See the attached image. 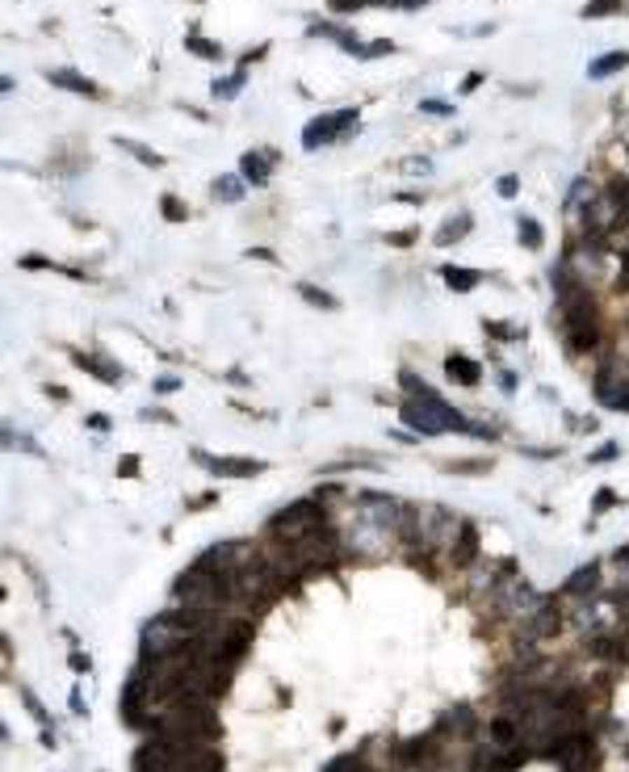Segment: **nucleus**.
I'll list each match as a JSON object with an SVG mask.
<instances>
[{
    "instance_id": "1",
    "label": "nucleus",
    "mask_w": 629,
    "mask_h": 772,
    "mask_svg": "<svg viewBox=\"0 0 629 772\" xmlns=\"http://www.w3.org/2000/svg\"><path fill=\"white\" fill-rule=\"evenodd\" d=\"M323 525H332L323 500H294L290 508H281V512L269 521V533H273L277 542H302V538H311V533L323 529Z\"/></svg>"
},
{
    "instance_id": "2",
    "label": "nucleus",
    "mask_w": 629,
    "mask_h": 772,
    "mask_svg": "<svg viewBox=\"0 0 629 772\" xmlns=\"http://www.w3.org/2000/svg\"><path fill=\"white\" fill-rule=\"evenodd\" d=\"M348 130H357V109H336V113H323V118L306 122V130H302V147H306V151H319V147H327V143L344 139Z\"/></svg>"
},
{
    "instance_id": "3",
    "label": "nucleus",
    "mask_w": 629,
    "mask_h": 772,
    "mask_svg": "<svg viewBox=\"0 0 629 772\" xmlns=\"http://www.w3.org/2000/svg\"><path fill=\"white\" fill-rule=\"evenodd\" d=\"M193 462L206 466L210 475H227V479H252V475L264 470V466L252 462V458H210V454H202V449H193Z\"/></svg>"
},
{
    "instance_id": "4",
    "label": "nucleus",
    "mask_w": 629,
    "mask_h": 772,
    "mask_svg": "<svg viewBox=\"0 0 629 772\" xmlns=\"http://www.w3.org/2000/svg\"><path fill=\"white\" fill-rule=\"evenodd\" d=\"M273 164H277V151H273V147H260V151H243V160H239V172H243L252 185H269V176H273Z\"/></svg>"
},
{
    "instance_id": "5",
    "label": "nucleus",
    "mask_w": 629,
    "mask_h": 772,
    "mask_svg": "<svg viewBox=\"0 0 629 772\" xmlns=\"http://www.w3.org/2000/svg\"><path fill=\"white\" fill-rule=\"evenodd\" d=\"M437 731H445V735H453V739H470L474 731H479V722H474V710L470 706H453L445 718H441V727Z\"/></svg>"
},
{
    "instance_id": "6",
    "label": "nucleus",
    "mask_w": 629,
    "mask_h": 772,
    "mask_svg": "<svg viewBox=\"0 0 629 772\" xmlns=\"http://www.w3.org/2000/svg\"><path fill=\"white\" fill-rule=\"evenodd\" d=\"M449 559H453V567H474V559H479V533H474V525H466V521H462V529H458V542H453Z\"/></svg>"
},
{
    "instance_id": "7",
    "label": "nucleus",
    "mask_w": 629,
    "mask_h": 772,
    "mask_svg": "<svg viewBox=\"0 0 629 772\" xmlns=\"http://www.w3.org/2000/svg\"><path fill=\"white\" fill-rule=\"evenodd\" d=\"M445 374H449L453 382H462V386H479V382H483V365L470 361V357H462V353H453V357L445 361Z\"/></svg>"
},
{
    "instance_id": "8",
    "label": "nucleus",
    "mask_w": 629,
    "mask_h": 772,
    "mask_svg": "<svg viewBox=\"0 0 629 772\" xmlns=\"http://www.w3.org/2000/svg\"><path fill=\"white\" fill-rule=\"evenodd\" d=\"M46 80H50V84H59V88H67V92H84V97H97V84H92L88 76L71 71V67H55V71H46Z\"/></svg>"
},
{
    "instance_id": "9",
    "label": "nucleus",
    "mask_w": 629,
    "mask_h": 772,
    "mask_svg": "<svg viewBox=\"0 0 629 772\" xmlns=\"http://www.w3.org/2000/svg\"><path fill=\"white\" fill-rule=\"evenodd\" d=\"M567 344H571V353H592V349H600V323L567 328Z\"/></svg>"
},
{
    "instance_id": "10",
    "label": "nucleus",
    "mask_w": 629,
    "mask_h": 772,
    "mask_svg": "<svg viewBox=\"0 0 629 772\" xmlns=\"http://www.w3.org/2000/svg\"><path fill=\"white\" fill-rule=\"evenodd\" d=\"M621 67H629V50H609V55H600V59L588 63V76L592 80H605V76H613Z\"/></svg>"
},
{
    "instance_id": "11",
    "label": "nucleus",
    "mask_w": 629,
    "mask_h": 772,
    "mask_svg": "<svg viewBox=\"0 0 629 772\" xmlns=\"http://www.w3.org/2000/svg\"><path fill=\"white\" fill-rule=\"evenodd\" d=\"M80 370H88V374H97L101 382H118L122 378V365H109V361H101V357H92V353H76L71 357Z\"/></svg>"
},
{
    "instance_id": "12",
    "label": "nucleus",
    "mask_w": 629,
    "mask_h": 772,
    "mask_svg": "<svg viewBox=\"0 0 629 772\" xmlns=\"http://www.w3.org/2000/svg\"><path fill=\"white\" fill-rule=\"evenodd\" d=\"M441 277L449 281V290H458V294H466V290H474L479 281H483V273L479 269H458V265H445L441 269Z\"/></svg>"
},
{
    "instance_id": "13",
    "label": "nucleus",
    "mask_w": 629,
    "mask_h": 772,
    "mask_svg": "<svg viewBox=\"0 0 629 772\" xmlns=\"http://www.w3.org/2000/svg\"><path fill=\"white\" fill-rule=\"evenodd\" d=\"M596 580H600V563H588V567H579L563 588H567V596H584V592H592Z\"/></svg>"
},
{
    "instance_id": "14",
    "label": "nucleus",
    "mask_w": 629,
    "mask_h": 772,
    "mask_svg": "<svg viewBox=\"0 0 629 772\" xmlns=\"http://www.w3.org/2000/svg\"><path fill=\"white\" fill-rule=\"evenodd\" d=\"M516 231H521V244L529 248V252H537L542 248V227H537V218H529V214H521V223H516Z\"/></svg>"
},
{
    "instance_id": "15",
    "label": "nucleus",
    "mask_w": 629,
    "mask_h": 772,
    "mask_svg": "<svg viewBox=\"0 0 629 772\" xmlns=\"http://www.w3.org/2000/svg\"><path fill=\"white\" fill-rule=\"evenodd\" d=\"M113 143H118V147H126V151H130L134 160H143V164H151V168H160V164H164V160H160V155H155V151H151L147 143H134V139H122V134H118Z\"/></svg>"
},
{
    "instance_id": "16",
    "label": "nucleus",
    "mask_w": 629,
    "mask_h": 772,
    "mask_svg": "<svg viewBox=\"0 0 629 772\" xmlns=\"http://www.w3.org/2000/svg\"><path fill=\"white\" fill-rule=\"evenodd\" d=\"M214 197L218 202H239L243 197V181L239 176H218L214 181Z\"/></svg>"
},
{
    "instance_id": "17",
    "label": "nucleus",
    "mask_w": 629,
    "mask_h": 772,
    "mask_svg": "<svg viewBox=\"0 0 629 772\" xmlns=\"http://www.w3.org/2000/svg\"><path fill=\"white\" fill-rule=\"evenodd\" d=\"M185 46H189L193 55H202V59H222V46H218V42H210V38H202V34H189V38H185Z\"/></svg>"
},
{
    "instance_id": "18",
    "label": "nucleus",
    "mask_w": 629,
    "mask_h": 772,
    "mask_svg": "<svg viewBox=\"0 0 629 772\" xmlns=\"http://www.w3.org/2000/svg\"><path fill=\"white\" fill-rule=\"evenodd\" d=\"M466 231H470V218H466V214H458V223H453V218H449V223H445V227H441V231H437V244H441V248H445V244H453V239H462V235H466Z\"/></svg>"
},
{
    "instance_id": "19",
    "label": "nucleus",
    "mask_w": 629,
    "mask_h": 772,
    "mask_svg": "<svg viewBox=\"0 0 629 772\" xmlns=\"http://www.w3.org/2000/svg\"><path fill=\"white\" fill-rule=\"evenodd\" d=\"M243 67L235 71V76H227V80H214V97H222V101H231V97H239V88H243Z\"/></svg>"
},
{
    "instance_id": "20",
    "label": "nucleus",
    "mask_w": 629,
    "mask_h": 772,
    "mask_svg": "<svg viewBox=\"0 0 629 772\" xmlns=\"http://www.w3.org/2000/svg\"><path fill=\"white\" fill-rule=\"evenodd\" d=\"M298 294H302L311 307H323V311H336V307H340V302H336L327 290H315V286H298Z\"/></svg>"
},
{
    "instance_id": "21",
    "label": "nucleus",
    "mask_w": 629,
    "mask_h": 772,
    "mask_svg": "<svg viewBox=\"0 0 629 772\" xmlns=\"http://www.w3.org/2000/svg\"><path fill=\"white\" fill-rule=\"evenodd\" d=\"M160 210H164V218H172V223H181V218L189 214V210H185V202H181V197H172V193H164V197H160Z\"/></svg>"
},
{
    "instance_id": "22",
    "label": "nucleus",
    "mask_w": 629,
    "mask_h": 772,
    "mask_svg": "<svg viewBox=\"0 0 629 772\" xmlns=\"http://www.w3.org/2000/svg\"><path fill=\"white\" fill-rule=\"evenodd\" d=\"M390 50H395V42H390V38H382V42L361 46V55H357V59H378V55H390Z\"/></svg>"
},
{
    "instance_id": "23",
    "label": "nucleus",
    "mask_w": 629,
    "mask_h": 772,
    "mask_svg": "<svg viewBox=\"0 0 629 772\" xmlns=\"http://www.w3.org/2000/svg\"><path fill=\"white\" fill-rule=\"evenodd\" d=\"M21 701H25V710H29V714H34V722H42V727H46V722H50V718H46V710H42V706H38V697H34V693H29V689H21Z\"/></svg>"
},
{
    "instance_id": "24",
    "label": "nucleus",
    "mask_w": 629,
    "mask_h": 772,
    "mask_svg": "<svg viewBox=\"0 0 629 772\" xmlns=\"http://www.w3.org/2000/svg\"><path fill=\"white\" fill-rule=\"evenodd\" d=\"M399 382L407 386V395H424V391H428V382H424V378H416L411 370H403V374H399Z\"/></svg>"
},
{
    "instance_id": "25",
    "label": "nucleus",
    "mask_w": 629,
    "mask_h": 772,
    "mask_svg": "<svg viewBox=\"0 0 629 772\" xmlns=\"http://www.w3.org/2000/svg\"><path fill=\"white\" fill-rule=\"evenodd\" d=\"M617 8H621V0H592L584 8V17H600V13H617Z\"/></svg>"
},
{
    "instance_id": "26",
    "label": "nucleus",
    "mask_w": 629,
    "mask_h": 772,
    "mask_svg": "<svg viewBox=\"0 0 629 772\" xmlns=\"http://www.w3.org/2000/svg\"><path fill=\"white\" fill-rule=\"evenodd\" d=\"M420 113H445V118H449V113H453V105H449V101L428 97V101H420Z\"/></svg>"
},
{
    "instance_id": "27",
    "label": "nucleus",
    "mask_w": 629,
    "mask_h": 772,
    "mask_svg": "<svg viewBox=\"0 0 629 772\" xmlns=\"http://www.w3.org/2000/svg\"><path fill=\"white\" fill-rule=\"evenodd\" d=\"M483 332H491L495 340H521V332L516 328H504V323H483Z\"/></svg>"
},
{
    "instance_id": "28",
    "label": "nucleus",
    "mask_w": 629,
    "mask_h": 772,
    "mask_svg": "<svg viewBox=\"0 0 629 772\" xmlns=\"http://www.w3.org/2000/svg\"><path fill=\"white\" fill-rule=\"evenodd\" d=\"M617 454H621V445H617V441H605V445H600V449L592 454V462H613Z\"/></svg>"
},
{
    "instance_id": "29",
    "label": "nucleus",
    "mask_w": 629,
    "mask_h": 772,
    "mask_svg": "<svg viewBox=\"0 0 629 772\" xmlns=\"http://www.w3.org/2000/svg\"><path fill=\"white\" fill-rule=\"evenodd\" d=\"M495 189H500V197H516V189H521V181H516V176L508 172V176H500V185H495Z\"/></svg>"
},
{
    "instance_id": "30",
    "label": "nucleus",
    "mask_w": 629,
    "mask_h": 772,
    "mask_svg": "<svg viewBox=\"0 0 629 772\" xmlns=\"http://www.w3.org/2000/svg\"><path fill=\"white\" fill-rule=\"evenodd\" d=\"M181 386V378H172V374H164V378H155V395H172Z\"/></svg>"
},
{
    "instance_id": "31",
    "label": "nucleus",
    "mask_w": 629,
    "mask_h": 772,
    "mask_svg": "<svg viewBox=\"0 0 629 772\" xmlns=\"http://www.w3.org/2000/svg\"><path fill=\"white\" fill-rule=\"evenodd\" d=\"M613 504H617V491H600V496H596V504H592V508H596V512H609V508H613Z\"/></svg>"
},
{
    "instance_id": "32",
    "label": "nucleus",
    "mask_w": 629,
    "mask_h": 772,
    "mask_svg": "<svg viewBox=\"0 0 629 772\" xmlns=\"http://www.w3.org/2000/svg\"><path fill=\"white\" fill-rule=\"evenodd\" d=\"M88 428H92V433H105V428H109V416L92 412V416H88Z\"/></svg>"
},
{
    "instance_id": "33",
    "label": "nucleus",
    "mask_w": 629,
    "mask_h": 772,
    "mask_svg": "<svg viewBox=\"0 0 629 772\" xmlns=\"http://www.w3.org/2000/svg\"><path fill=\"white\" fill-rule=\"evenodd\" d=\"M118 475H126V479H130V475H139V458H122V466H118Z\"/></svg>"
},
{
    "instance_id": "34",
    "label": "nucleus",
    "mask_w": 629,
    "mask_h": 772,
    "mask_svg": "<svg viewBox=\"0 0 629 772\" xmlns=\"http://www.w3.org/2000/svg\"><path fill=\"white\" fill-rule=\"evenodd\" d=\"M403 168H407V172H428L432 164H428V160H403Z\"/></svg>"
},
{
    "instance_id": "35",
    "label": "nucleus",
    "mask_w": 629,
    "mask_h": 772,
    "mask_svg": "<svg viewBox=\"0 0 629 772\" xmlns=\"http://www.w3.org/2000/svg\"><path fill=\"white\" fill-rule=\"evenodd\" d=\"M386 239H390V244H399V248H407L416 235H411V231H399V235H386Z\"/></svg>"
},
{
    "instance_id": "36",
    "label": "nucleus",
    "mask_w": 629,
    "mask_h": 772,
    "mask_svg": "<svg viewBox=\"0 0 629 772\" xmlns=\"http://www.w3.org/2000/svg\"><path fill=\"white\" fill-rule=\"evenodd\" d=\"M479 84H483V76H479V71H470V76H466V84H462V88H466V92H474V88H479Z\"/></svg>"
},
{
    "instance_id": "37",
    "label": "nucleus",
    "mask_w": 629,
    "mask_h": 772,
    "mask_svg": "<svg viewBox=\"0 0 629 772\" xmlns=\"http://www.w3.org/2000/svg\"><path fill=\"white\" fill-rule=\"evenodd\" d=\"M71 668H76V672H88V655L76 651V655H71Z\"/></svg>"
},
{
    "instance_id": "38",
    "label": "nucleus",
    "mask_w": 629,
    "mask_h": 772,
    "mask_svg": "<svg viewBox=\"0 0 629 772\" xmlns=\"http://www.w3.org/2000/svg\"><path fill=\"white\" fill-rule=\"evenodd\" d=\"M500 382H504V391H516V374H508V370H504V374H500Z\"/></svg>"
}]
</instances>
